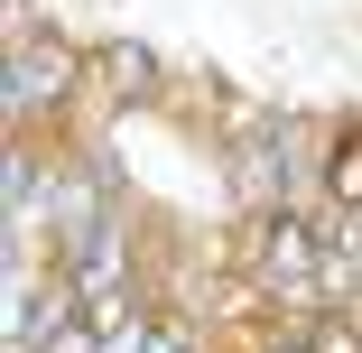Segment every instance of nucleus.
<instances>
[{
  "instance_id": "obj_1",
  "label": "nucleus",
  "mask_w": 362,
  "mask_h": 353,
  "mask_svg": "<svg viewBox=\"0 0 362 353\" xmlns=\"http://www.w3.org/2000/svg\"><path fill=\"white\" fill-rule=\"evenodd\" d=\"M325 186H334L344 204H362V139H344V149H334V168H325Z\"/></svg>"
}]
</instances>
